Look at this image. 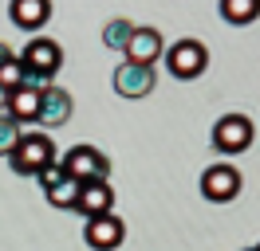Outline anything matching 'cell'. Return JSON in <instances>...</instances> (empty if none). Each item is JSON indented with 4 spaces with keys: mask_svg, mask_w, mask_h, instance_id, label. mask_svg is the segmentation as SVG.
I'll return each mask as SVG.
<instances>
[{
    "mask_svg": "<svg viewBox=\"0 0 260 251\" xmlns=\"http://www.w3.org/2000/svg\"><path fill=\"white\" fill-rule=\"evenodd\" d=\"M51 161H55V145H51V138L44 134V130H32V126L24 130L20 145L8 153V165H12V173H20V177H40Z\"/></svg>",
    "mask_w": 260,
    "mask_h": 251,
    "instance_id": "obj_1",
    "label": "cell"
},
{
    "mask_svg": "<svg viewBox=\"0 0 260 251\" xmlns=\"http://www.w3.org/2000/svg\"><path fill=\"white\" fill-rule=\"evenodd\" d=\"M20 63H24L28 75L51 82V75L63 67V47L55 44V39H48V35H36V39H28V47L20 51Z\"/></svg>",
    "mask_w": 260,
    "mask_h": 251,
    "instance_id": "obj_2",
    "label": "cell"
},
{
    "mask_svg": "<svg viewBox=\"0 0 260 251\" xmlns=\"http://www.w3.org/2000/svg\"><path fill=\"white\" fill-rule=\"evenodd\" d=\"M252 138H256V126L244 114H225L213 126V149H221V153H244Z\"/></svg>",
    "mask_w": 260,
    "mask_h": 251,
    "instance_id": "obj_3",
    "label": "cell"
},
{
    "mask_svg": "<svg viewBox=\"0 0 260 251\" xmlns=\"http://www.w3.org/2000/svg\"><path fill=\"white\" fill-rule=\"evenodd\" d=\"M63 169L79 181V185H91V181H107L111 177V161L99 153L95 145H71L63 153Z\"/></svg>",
    "mask_w": 260,
    "mask_h": 251,
    "instance_id": "obj_4",
    "label": "cell"
},
{
    "mask_svg": "<svg viewBox=\"0 0 260 251\" xmlns=\"http://www.w3.org/2000/svg\"><path fill=\"white\" fill-rule=\"evenodd\" d=\"M166 67L174 78H197L209 67V51L197 44V39H178V44L166 51Z\"/></svg>",
    "mask_w": 260,
    "mask_h": 251,
    "instance_id": "obj_5",
    "label": "cell"
},
{
    "mask_svg": "<svg viewBox=\"0 0 260 251\" xmlns=\"http://www.w3.org/2000/svg\"><path fill=\"white\" fill-rule=\"evenodd\" d=\"M241 192V173L233 169L229 161H217L209 169L201 173V196L213 204H229L233 196Z\"/></svg>",
    "mask_w": 260,
    "mask_h": 251,
    "instance_id": "obj_6",
    "label": "cell"
},
{
    "mask_svg": "<svg viewBox=\"0 0 260 251\" xmlns=\"http://www.w3.org/2000/svg\"><path fill=\"white\" fill-rule=\"evenodd\" d=\"M158 87V71L154 67H142V63H122V67H114V91L122 94V98H146L154 94Z\"/></svg>",
    "mask_w": 260,
    "mask_h": 251,
    "instance_id": "obj_7",
    "label": "cell"
},
{
    "mask_svg": "<svg viewBox=\"0 0 260 251\" xmlns=\"http://www.w3.org/2000/svg\"><path fill=\"white\" fill-rule=\"evenodd\" d=\"M83 239H87V247H95V251H114V247H122V239H126V224L114 212L91 216L87 228H83Z\"/></svg>",
    "mask_w": 260,
    "mask_h": 251,
    "instance_id": "obj_8",
    "label": "cell"
},
{
    "mask_svg": "<svg viewBox=\"0 0 260 251\" xmlns=\"http://www.w3.org/2000/svg\"><path fill=\"white\" fill-rule=\"evenodd\" d=\"M67 118H71V94L63 87H44L40 91V118H36V126L59 130V126H67Z\"/></svg>",
    "mask_w": 260,
    "mask_h": 251,
    "instance_id": "obj_9",
    "label": "cell"
},
{
    "mask_svg": "<svg viewBox=\"0 0 260 251\" xmlns=\"http://www.w3.org/2000/svg\"><path fill=\"white\" fill-rule=\"evenodd\" d=\"M162 51H166V44H162V31L158 28H134V35L126 39V59L142 63V67H154Z\"/></svg>",
    "mask_w": 260,
    "mask_h": 251,
    "instance_id": "obj_10",
    "label": "cell"
},
{
    "mask_svg": "<svg viewBox=\"0 0 260 251\" xmlns=\"http://www.w3.org/2000/svg\"><path fill=\"white\" fill-rule=\"evenodd\" d=\"M8 16H12L16 28L36 31L51 20V0H12V4H8Z\"/></svg>",
    "mask_w": 260,
    "mask_h": 251,
    "instance_id": "obj_11",
    "label": "cell"
},
{
    "mask_svg": "<svg viewBox=\"0 0 260 251\" xmlns=\"http://www.w3.org/2000/svg\"><path fill=\"white\" fill-rule=\"evenodd\" d=\"M111 208H114V192H111L107 181H91V185H83L75 212H83V216L91 220V216H107Z\"/></svg>",
    "mask_w": 260,
    "mask_h": 251,
    "instance_id": "obj_12",
    "label": "cell"
},
{
    "mask_svg": "<svg viewBox=\"0 0 260 251\" xmlns=\"http://www.w3.org/2000/svg\"><path fill=\"white\" fill-rule=\"evenodd\" d=\"M4 114H12L20 126H36V118H40V91H32V87L8 91V110Z\"/></svg>",
    "mask_w": 260,
    "mask_h": 251,
    "instance_id": "obj_13",
    "label": "cell"
},
{
    "mask_svg": "<svg viewBox=\"0 0 260 251\" xmlns=\"http://www.w3.org/2000/svg\"><path fill=\"white\" fill-rule=\"evenodd\" d=\"M79 192H83V185L71 173H63V177L48 188V204L51 208H75V204H79Z\"/></svg>",
    "mask_w": 260,
    "mask_h": 251,
    "instance_id": "obj_14",
    "label": "cell"
},
{
    "mask_svg": "<svg viewBox=\"0 0 260 251\" xmlns=\"http://www.w3.org/2000/svg\"><path fill=\"white\" fill-rule=\"evenodd\" d=\"M221 16H225L229 24L244 28V24H252L260 16V0H221Z\"/></svg>",
    "mask_w": 260,
    "mask_h": 251,
    "instance_id": "obj_15",
    "label": "cell"
},
{
    "mask_svg": "<svg viewBox=\"0 0 260 251\" xmlns=\"http://www.w3.org/2000/svg\"><path fill=\"white\" fill-rule=\"evenodd\" d=\"M134 28H138V24H130V20L118 16V20H111V24L103 28V44L111 47V51H126V39L134 35Z\"/></svg>",
    "mask_w": 260,
    "mask_h": 251,
    "instance_id": "obj_16",
    "label": "cell"
},
{
    "mask_svg": "<svg viewBox=\"0 0 260 251\" xmlns=\"http://www.w3.org/2000/svg\"><path fill=\"white\" fill-rule=\"evenodd\" d=\"M24 130H28V126H20L12 114H0V157H8V153H12V149L20 145Z\"/></svg>",
    "mask_w": 260,
    "mask_h": 251,
    "instance_id": "obj_17",
    "label": "cell"
},
{
    "mask_svg": "<svg viewBox=\"0 0 260 251\" xmlns=\"http://www.w3.org/2000/svg\"><path fill=\"white\" fill-rule=\"evenodd\" d=\"M24 78H28V71H24L20 55H12V59L0 67V87H4V91H20V87H24Z\"/></svg>",
    "mask_w": 260,
    "mask_h": 251,
    "instance_id": "obj_18",
    "label": "cell"
},
{
    "mask_svg": "<svg viewBox=\"0 0 260 251\" xmlns=\"http://www.w3.org/2000/svg\"><path fill=\"white\" fill-rule=\"evenodd\" d=\"M63 173H67V169H63V161H51V165H48V169H44V173H40L36 181H40V185H44V192H48V188L55 185V181H59Z\"/></svg>",
    "mask_w": 260,
    "mask_h": 251,
    "instance_id": "obj_19",
    "label": "cell"
},
{
    "mask_svg": "<svg viewBox=\"0 0 260 251\" xmlns=\"http://www.w3.org/2000/svg\"><path fill=\"white\" fill-rule=\"evenodd\" d=\"M8 59H12V47H8V44H0V67H4Z\"/></svg>",
    "mask_w": 260,
    "mask_h": 251,
    "instance_id": "obj_20",
    "label": "cell"
},
{
    "mask_svg": "<svg viewBox=\"0 0 260 251\" xmlns=\"http://www.w3.org/2000/svg\"><path fill=\"white\" fill-rule=\"evenodd\" d=\"M4 110H8V91L0 87V114H4Z\"/></svg>",
    "mask_w": 260,
    "mask_h": 251,
    "instance_id": "obj_21",
    "label": "cell"
},
{
    "mask_svg": "<svg viewBox=\"0 0 260 251\" xmlns=\"http://www.w3.org/2000/svg\"><path fill=\"white\" fill-rule=\"evenodd\" d=\"M244 251H256V247H244Z\"/></svg>",
    "mask_w": 260,
    "mask_h": 251,
    "instance_id": "obj_22",
    "label": "cell"
},
{
    "mask_svg": "<svg viewBox=\"0 0 260 251\" xmlns=\"http://www.w3.org/2000/svg\"><path fill=\"white\" fill-rule=\"evenodd\" d=\"M256 251H260V243H256Z\"/></svg>",
    "mask_w": 260,
    "mask_h": 251,
    "instance_id": "obj_23",
    "label": "cell"
}]
</instances>
